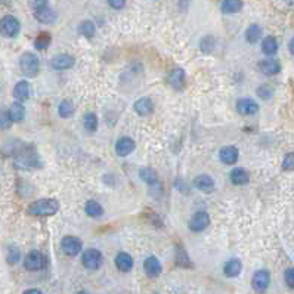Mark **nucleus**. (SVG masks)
Listing matches in <instances>:
<instances>
[{"label": "nucleus", "instance_id": "f257e3e1", "mask_svg": "<svg viewBox=\"0 0 294 294\" xmlns=\"http://www.w3.org/2000/svg\"><path fill=\"white\" fill-rule=\"evenodd\" d=\"M59 210V203L54 198H41L31 203L27 213L31 216H52Z\"/></svg>", "mask_w": 294, "mask_h": 294}, {"label": "nucleus", "instance_id": "f03ea898", "mask_svg": "<svg viewBox=\"0 0 294 294\" xmlns=\"http://www.w3.org/2000/svg\"><path fill=\"white\" fill-rule=\"evenodd\" d=\"M15 164L20 169H33V167H39L40 161H39V157H37L34 148H31V146H25V148H22L20 153H17Z\"/></svg>", "mask_w": 294, "mask_h": 294}, {"label": "nucleus", "instance_id": "7ed1b4c3", "mask_svg": "<svg viewBox=\"0 0 294 294\" xmlns=\"http://www.w3.org/2000/svg\"><path fill=\"white\" fill-rule=\"evenodd\" d=\"M20 67L24 76L27 77H36L40 70V62L36 54L33 52H25L20 58Z\"/></svg>", "mask_w": 294, "mask_h": 294}, {"label": "nucleus", "instance_id": "20e7f679", "mask_svg": "<svg viewBox=\"0 0 294 294\" xmlns=\"http://www.w3.org/2000/svg\"><path fill=\"white\" fill-rule=\"evenodd\" d=\"M20 30H21V24L15 17L6 15L0 20V34L2 36L8 39H14L20 34Z\"/></svg>", "mask_w": 294, "mask_h": 294}, {"label": "nucleus", "instance_id": "39448f33", "mask_svg": "<svg viewBox=\"0 0 294 294\" xmlns=\"http://www.w3.org/2000/svg\"><path fill=\"white\" fill-rule=\"evenodd\" d=\"M102 253L96 249H89L83 253V257H81V262H83V266L89 271H96L99 269L101 265H102Z\"/></svg>", "mask_w": 294, "mask_h": 294}, {"label": "nucleus", "instance_id": "423d86ee", "mask_svg": "<svg viewBox=\"0 0 294 294\" xmlns=\"http://www.w3.org/2000/svg\"><path fill=\"white\" fill-rule=\"evenodd\" d=\"M44 266H46V257L43 253H40L37 250L30 252L24 259V268L27 271L36 272V271H41Z\"/></svg>", "mask_w": 294, "mask_h": 294}, {"label": "nucleus", "instance_id": "0eeeda50", "mask_svg": "<svg viewBox=\"0 0 294 294\" xmlns=\"http://www.w3.org/2000/svg\"><path fill=\"white\" fill-rule=\"evenodd\" d=\"M271 284V274L266 269H259L253 275V288L259 293H263L268 290Z\"/></svg>", "mask_w": 294, "mask_h": 294}, {"label": "nucleus", "instance_id": "6e6552de", "mask_svg": "<svg viewBox=\"0 0 294 294\" xmlns=\"http://www.w3.org/2000/svg\"><path fill=\"white\" fill-rule=\"evenodd\" d=\"M61 249L67 256H77L81 252V241L76 236H65L61 241Z\"/></svg>", "mask_w": 294, "mask_h": 294}, {"label": "nucleus", "instance_id": "1a4fd4ad", "mask_svg": "<svg viewBox=\"0 0 294 294\" xmlns=\"http://www.w3.org/2000/svg\"><path fill=\"white\" fill-rule=\"evenodd\" d=\"M210 225V216L206 212H198L189 220V229L194 232H201Z\"/></svg>", "mask_w": 294, "mask_h": 294}, {"label": "nucleus", "instance_id": "9d476101", "mask_svg": "<svg viewBox=\"0 0 294 294\" xmlns=\"http://www.w3.org/2000/svg\"><path fill=\"white\" fill-rule=\"evenodd\" d=\"M236 111L241 116H253L259 111V105L256 101L250 99V98H242L236 102Z\"/></svg>", "mask_w": 294, "mask_h": 294}, {"label": "nucleus", "instance_id": "9b49d317", "mask_svg": "<svg viewBox=\"0 0 294 294\" xmlns=\"http://www.w3.org/2000/svg\"><path fill=\"white\" fill-rule=\"evenodd\" d=\"M136 148V143L132 137H120L116 143V153L118 157L130 156Z\"/></svg>", "mask_w": 294, "mask_h": 294}, {"label": "nucleus", "instance_id": "f8f14e48", "mask_svg": "<svg viewBox=\"0 0 294 294\" xmlns=\"http://www.w3.org/2000/svg\"><path fill=\"white\" fill-rule=\"evenodd\" d=\"M76 64V59L73 55H68V54H59L57 57L52 58L51 61V67L55 68V70H68L71 68L73 65Z\"/></svg>", "mask_w": 294, "mask_h": 294}, {"label": "nucleus", "instance_id": "ddd939ff", "mask_svg": "<svg viewBox=\"0 0 294 294\" xmlns=\"http://www.w3.org/2000/svg\"><path fill=\"white\" fill-rule=\"evenodd\" d=\"M143 269L148 276L157 278L161 274V263L158 262V259L156 256H150V257H146L143 262Z\"/></svg>", "mask_w": 294, "mask_h": 294}, {"label": "nucleus", "instance_id": "4468645a", "mask_svg": "<svg viewBox=\"0 0 294 294\" xmlns=\"http://www.w3.org/2000/svg\"><path fill=\"white\" fill-rule=\"evenodd\" d=\"M34 18L41 22V24H52L57 20V14L54 12V9H51V6H44L40 9L34 11Z\"/></svg>", "mask_w": 294, "mask_h": 294}, {"label": "nucleus", "instance_id": "2eb2a0df", "mask_svg": "<svg viewBox=\"0 0 294 294\" xmlns=\"http://www.w3.org/2000/svg\"><path fill=\"white\" fill-rule=\"evenodd\" d=\"M167 81H169V84H170L173 89L180 90V89L185 86V71H183L182 68H173V70L169 73Z\"/></svg>", "mask_w": 294, "mask_h": 294}, {"label": "nucleus", "instance_id": "dca6fc26", "mask_svg": "<svg viewBox=\"0 0 294 294\" xmlns=\"http://www.w3.org/2000/svg\"><path fill=\"white\" fill-rule=\"evenodd\" d=\"M238 150L235 148V146H223V148L219 151V157L222 160V163L228 164V166H232L238 161Z\"/></svg>", "mask_w": 294, "mask_h": 294}, {"label": "nucleus", "instance_id": "f3484780", "mask_svg": "<svg viewBox=\"0 0 294 294\" xmlns=\"http://www.w3.org/2000/svg\"><path fill=\"white\" fill-rule=\"evenodd\" d=\"M133 108L139 116L146 117V116H150L154 111V104H153V101L150 99V98H140V99H137L135 102Z\"/></svg>", "mask_w": 294, "mask_h": 294}, {"label": "nucleus", "instance_id": "a211bd4d", "mask_svg": "<svg viewBox=\"0 0 294 294\" xmlns=\"http://www.w3.org/2000/svg\"><path fill=\"white\" fill-rule=\"evenodd\" d=\"M194 185H195V188L203 192H212L215 189V180L209 175H198L194 180Z\"/></svg>", "mask_w": 294, "mask_h": 294}, {"label": "nucleus", "instance_id": "6ab92c4d", "mask_svg": "<svg viewBox=\"0 0 294 294\" xmlns=\"http://www.w3.org/2000/svg\"><path fill=\"white\" fill-rule=\"evenodd\" d=\"M259 70L265 74V76H275L281 71V65L276 59H263L259 64Z\"/></svg>", "mask_w": 294, "mask_h": 294}, {"label": "nucleus", "instance_id": "aec40b11", "mask_svg": "<svg viewBox=\"0 0 294 294\" xmlns=\"http://www.w3.org/2000/svg\"><path fill=\"white\" fill-rule=\"evenodd\" d=\"M14 96H15V99L20 101V102H24V101L28 99V98H30V84H28L27 80H21V81H18L15 84Z\"/></svg>", "mask_w": 294, "mask_h": 294}, {"label": "nucleus", "instance_id": "412c9836", "mask_svg": "<svg viewBox=\"0 0 294 294\" xmlns=\"http://www.w3.org/2000/svg\"><path fill=\"white\" fill-rule=\"evenodd\" d=\"M116 266L120 272H130L133 268V257L129 253H118L116 257Z\"/></svg>", "mask_w": 294, "mask_h": 294}, {"label": "nucleus", "instance_id": "4be33fe9", "mask_svg": "<svg viewBox=\"0 0 294 294\" xmlns=\"http://www.w3.org/2000/svg\"><path fill=\"white\" fill-rule=\"evenodd\" d=\"M241 269H242V265H241L239 259H231L226 262V265L223 268V274L228 278H235L241 274Z\"/></svg>", "mask_w": 294, "mask_h": 294}, {"label": "nucleus", "instance_id": "5701e85b", "mask_svg": "<svg viewBox=\"0 0 294 294\" xmlns=\"http://www.w3.org/2000/svg\"><path fill=\"white\" fill-rule=\"evenodd\" d=\"M242 0H223L222 2V12L226 14V15H231V14H236L242 9Z\"/></svg>", "mask_w": 294, "mask_h": 294}, {"label": "nucleus", "instance_id": "b1692460", "mask_svg": "<svg viewBox=\"0 0 294 294\" xmlns=\"http://www.w3.org/2000/svg\"><path fill=\"white\" fill-rule=\"evenodd\" d=\"M229 177H231V182L235 183V185H246L249 182V179H250L249 173L244 170V169H239V167L234 169L231 172Z\"/></svg>", "mask_w": 294, "mask_h": 294}, {"label": "nucleus", "instance_id": "393cba45", "mask_svg": "<svg viewBox=\"0 0 294 294\" xmlns=\"http://www.w3.org/2000/svg\"><path fill=\"white\" fill-rule=\"evenodd\" d=\"M262 52L265 55H275L278 52V41L275 37L272 36H268L263 39L262 41Z\"/></svg>", "mask_w": 294, "mask_h": 294}, {"label": "nucleus", "instance_id": "a878e982", "mask_svg": "<svg viewBox=\"0 0 294 294\" xmlns=\"http://www.w3.org/2000/svg\"><path fill=\"white\" fill-rule=\"evenodd\" d=\"M9 113H11V117H12L14 123H21L25 118V108H24V105L20 101H17V102H14L11 105Z\"/></svg>", "mask_w": 294, "mask_h": 294}, {"label": "nucleus", "instance_id": "bb28decb", "mask_svg": "<svg viewBox=\"0 0 294 294\" xmlns=\"http://www.w3.org/2000/svg\"><path fill=\"white\" fill-rule=\"evenodd\" d=\"M139 176H140V179H142L145 183H148V185H151V186L158 183V175H157V172L153 170V169H150V167L140 169Z\"/></svg>", "mask_w": 294, "mask_h": 294}, {"label": "nucleus", "instance_id": "cd10ccee", "mask_svg": "<svg viewBox=\"0 0 294 294\" xmlns=\"http://www.w3.org/2000/svg\"><path fill=\"white\" fill-rule=\"evenodd\" d=\"M84 212L90 217H101L104 215L102 206L99 203H96V201H87L86 206H84Z\"/></svg>", "mask_w": 294, "mask_h": 294}, {"label": "nucleus", "instance_id": "c85d7f7f", "mask_svg": "<svg viewBox=\"0 0 294 294\" xmlns=\"http://www.w3.org/2000/svg\"><path fill=\"white\" fill-rule=\"evenodd\" d=\"M51 40H52L51 34L46 33V31H43V33H40V34L36 37L34 47L37 49V51H46V49L51 46Z\"/></svg>", "mask_w": 294, "mask_h": 294}, {"label": "nucleus", "instance_id": "c756f323", "mask_svg": "<svg viewBox=\"0 0 294 294\" xmlns=\"http://www.w3.org/2000/svg\"><path fill=\"white\" fill-rule=\"evenodd\" d=\"M260 37H262V28H260V25H257V24L249 25V28H247V31H246V39H247V41L253 44V43L259 41Z\"/></svg>", "mask_w": 294, "mask_h": 294}, {"label": "nucleus", "instance_id": "7c9ffc66", "mask_svg": "<svg viewBox=\"0 0 294 294\" xmlns=\"http://www.w3.org/2000/svg\"><path fill=\"white\" fill-rule=\"evenodd\" d=\"M74 111H76V107H74V104L70 99L62 101L59 104V107H58V113H59V116L62 118H70L74 114Z\"/></svg>", "mask_w": 294, "mask_h": 294}, {"label": "nucleus", "instance_id": "2f4dec72", "mask_svg": "<svg viewBox=\"0 0 294 294\" xmlns=\"http://www.w3.org/2000/svg\"><path fill=\"white\" fill-rule=\"evenodd\" d=\"M78 33L81 36H84L86 39H92L96 33V27L92 21H83L80 25H78Z\"/></svg>", "mask_w": 294, "mask_h": 294}, {"label": "nucleus", "instance_id": "473e14b6", "mask_svg": "<svg viewBox=\"0 0 294 294\" xmlns=\"http://www.w3.org/2000/svg\"><path fill=\"white\" fill-rule=\"evenodd\" d=\"M83 126L87 132H96L98 129V117L93 113H87L83 118Z\"/></svg>", "mask_w": 294, "mask_h": 294}, {"label": "nucleus", "instance_id": "72a5a7b5", "mask_svg": "<svg viewBox=\"0 0 294 294\" xmlns=\"http://www.w3.org/2000/svg\"><path fill=\"white\" fill-rule=\"evenodd\" d=\"M215 47H216V40H215L213 36H206V37L201 40V43H200V49H201L204 54L213 52Z\"/></svg>", "mask_w": 294, "mask_h": 294}, {"label": "nucleus", "instance_id": "f704fd0d", "mask_svg": "<svg viewBox=\"0 0 294 294\" xmlns=\"http://www.w3.org/2000/svg\"><path fill=\"white\" fill-rule=\"evenodd\" d=\"M12 117L8 110H0V130H6L12 126Z\"/></svg>", "mask_w": 294, "mask_h": 294}, {"label": "nucleus", "instance_id": "c9c22d12", "mask_svg": "<svg viewBox=\"0 0 294 294\" xmlns=\"http://www.w3.org/2000/svg\"><path fill=\"white\" fill-rule=\"evenodd\" d=\"M176 262H177V265L182 266V268H191V266H192V265H191V260H189V257H188V255H186L185 250H182L180 247H177V250H176Z\"/></svg>", "mask_w": 294, "mask_h": 294}, {"label": "nucleus", "instance_id": "e433bc0d", "mask_svg": "<svg viewBox=\"0 0 294 294\" xmlns=\"http://www.w3.org/2000/svg\"><path fill=\"white\" fill-rule=\"evenodd\" d=\"M256 93H257L259 98H262V99L268 101V99H271V98L274 96V89H272L269 84H262L260 87H257Z\"/></svg>", "mask_w": 294, "mask_h": 294}, {"label": "nucleus", "instance_id": "4c0bfd02", "mask_svg": "<svg viewBox=\"0 0 294 294\" xmlns=\"http://www.w3.org/2000/svg\"><path fill=\"white\" fill-rule=\"evenodd\" d=\"M20 257H21L20 250L15 246H11L9 250H8V262H9V265H17L20 262Z\"/></svg>", "mask_w": 294, "mask_h": 294}, {"label": "nucleus", "instance_id": "58836bf2", "mask_svg": "<svg viewBox=\"0 0 294 294\" xmlns=\"http://www.w3.org/2000/svg\"><path fill=\"white\" fill-rule=\"evenodd\" d=\"M282 169L284 170H294V153H290L285 156L282 161Z\"/></svg>", "mask_w": 294, "mask_h": 294}, {"label": "nucleus", "instance_id": "ea45409f", "mask_svg": "<svg viewBox=\"0 0 294 294\" xmlns=\"http://www.w3.org/2000/svg\"><path fill=\"white\" fill-rule=\"evenodd\" d=\"M284 278H285V284H287L290 288H294V268L287 269Z\"/></svg>", "mask_w": 294, "mask_h": 294}, {"label": "nucleus", "instance_id": "a19ab883", "mask_svg": "<svg viewBox=\"0 0 294 294\" xmlns=\"http://www.w3.org/2000/svg\"><path fill=\"white\" fill-rule=\"evenodd\" d=\"M113 9H123L126 6V0H107Z\"/></svg>", "mask_w": 294, "mask_h": 294}, {"label": "nucleus", "instance_id": "79ce46f5", "mask_svg": "<svg viewBox=\"0 0 294 294\" xmlns=\"http://www.w3.org/2000/svg\"><path fill=\"white\" fill-rule=\"evenodd\" d=\"M47 5H49L47 0H31V6H33L34 11H36V9H40V8H44V6H47Z\"/></svg>", "mask_w": 294, "mask_h": 294}, {"label": "nucleus", "instance_id": "37998d69", "mask_svg": "<svg viewBox=\"0 0 294 294\" xmlns=\"http://www.w3.org/2000/svg\"><path fill=\"white\" fill-rule=\"evenodd\" d=\"M24 293H25V294H41V291H40V290H36V288H31V290H25Z\"/></svg>", "mask_w": 294, "mask_h": 294}, {"label": "nucleus", "instance_id": "c03bdc74", "mask_svg": "<svg viewBox=\"0 0 294 294\" xmlns=\"http://www.w3.org/2000/svg\"><path fill=\"white\" fill-rule=\"evenodd\" d=\"M288 49H290V52L294 55V37L290 40V43H288Z\"/></svg>", "mask_w": 294, "mask_h": 294}]
</instances>
